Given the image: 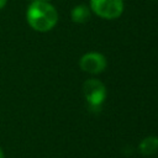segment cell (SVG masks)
<instances>
[{
    "mask_svg": "<svg viewBox=\"0 0 158 158\" xmlns=\"http://www.w3.org/2000/svg\"><path fill=\"white\" fill-rule=\"evenodd\" d=\"M80 69L90 74H100L105 70L107 62L104 54L99 52H88L79 60Z\"/></svg>",
    "mask_w": 158,
    "mask_h": 158,
    "instance_id": "obj_4",
    "label": "cell"
},
{
    "mask_svg": "<svg viewBox=\"0 0 158 158\" xmlns=\"http://www.w3.org/2000/svg\"><path fill=\"white\" fill-rule=\"evenodd\" d=\"M0 158H5V156H4V152H2V149L0 148Z\"/></svg>",
    "mask_w": 158,
    "mask_h": 158,
    "instance_id": "obj_8",
    "label": "cell"
},
{
    "mask_svg": "<svg viewBox=\"0 0 158 158\" xmlns=\"http://www.w3.org/2000/svg\"><path fill=\"white\" fill-rule=\"evenodd\" d=\"M26 19L33 30L38 32H47L56 26L58 21V12L48 1L35 0L27 7Z\"/></svg>",
    "mask_w": 158,
    "mask_h": 158,
    "instance_id": "obj_1",
    "label": "cell"
},
{
    "mask_svg": "<svg viewBox=\"0 0 158 158\" xmlns=\"http://www.w3.org/2000/svg\"><path fill=\"white\" fill-rule=\"evenodd\" d=\"M5 4H6V0H0V9H2L5 6Z\"/></svg>",
    "mask_w": 158,
    "mask_h": 158,
    "instance_id": "obj_7",
    "label": "cell"
},
{
    "mask_svg": "<svg viewBox=\"0 0 158 158\" xmlns=\"http://www.w3.org/2000/svg\"><path fill=\"white\" fill-rule=\"evenodd\" d=\"M70 17L73 20V22L75 23H84L89 20L90 17V7H88L86 5H77L73 7L72 12H70Z\"/></svg>",
    "mask_w": 158,
    "mask_h": 158,
    "instance_id": "obj_6",
    "label": "cell"
},
{
    "mask_svg": "<svg viewBox=\"0 0 158 158\" xmlns=\"http://www.w3.org/2000/svg\"><path fill=\"white\" fill-rule=\"evenodd\" d=\"M83 93L89 102L90 107L93 109H100L102 102L106 99V88L99 79H88L83 85Z\"/></svg>",
    "mask_w": 158,
    "mask_h": 158,
    "instance_id": "obj_3",
    "label": "cell"
},
{
    "mask_svg": "<svg viewBox=\"0 0 158 158\" xmlns=\"http://www.w3.org/2000/svg\"><path fill=\"white\" fill-rule=\"evenodd\" d=\"M90 10L101 19L115 20L123 12L122 0H90Z\"/></svg>",
    "mask_w": 158,
    "mask_h": 158,
    "instance_id": "obj_2",
    "label": "cell"
},
{
    "mask_svg": "<svg viewBox=\"0 0 158 158\" xmlns=\"http://www.w3.org/2000/svg\"><path fill=\"white\" fill-rule=\"evenodd\" d=\"M40 1H49V0H40Z\"/></svg>",
    "mask_w": 158,
    "mask_h": 158,
    "instance_id": "obj_9",
    "label": "cell"
},
{
    "mask_svg": "<svg viewBox=\"0 0 158 158\" xmlns=\"http://www.w3.org/2000/svg\"><path fill=\"white\" fill-rule=\"evenodd\" d=\"M139 152L143 156H153L158 152V137L148 136L143 138L139 143Z\"/></svg>",
    "mask_w": 158,
    "mask_h": 158,
    "instance_id": "obj_5",
    "label": "cell"
}]
</instances>
